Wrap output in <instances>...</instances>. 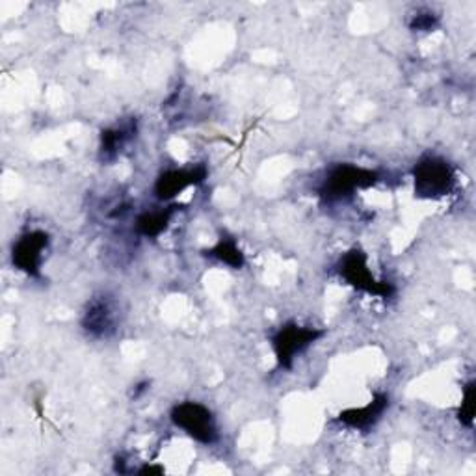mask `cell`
Returning <instances> with one entry per match:
<instances>
[{
    "mask_svg": "<svg viewBox=\"0 0 476 476\" xmlns=\"http://www.w3.org/2000/svg\"><path fill=\"white\" fill-rule=\"evenodd\" d=\"M387 406H389V399L385 395H378V397H374V400H370L363 408H352V410L342 411L339 415V420L349 428L365 430V428L372 426L383 415Z\"/></svg>",
    "mask_w": 476,
    "mask_h": 476,
    "instance_id": "cell-8",
    "label": "cell"
},
{
    "mask_svg": "<svg viewBox=\"0 0 476 476\" xmlns=\"http://www.w3.org/2000/svg\"><path fill=\"white\" fill-rule=\"evenodd\" d=\"M49 246V237L43 231H28L17 238L12 249V263L17 270L25 272L26 276H39V268L43 263V255H46Z\"/></svg>",
    "mask_w": 476,
    "mask_h": 476,
    "instance_id": "cell-6",
    "label": "cell"
},
{
    "mask_svg": "<svg viewBox=\"0 0 476 476\" xmlns=\"http://www.w3.org/2000/svg\"><path fill=\"white\" fill-rule=\"evenodd\" d=\"M171 210L169 208H164V210H153V212H144L140 218H138V231L144 235V237H158L169 224L171 220Z\"/></svg>",
    "mask_w": 476,
    "mask_h": 476,
    "instance_id": "cell-11",
    "label": "cell"
},
{
    "mask_svg": "<svg viewBox=\"0 0 476 476\" xmlns=\"http://www.w3.org/2000/svg\"><path fill=\"white\" fill-rule=\"evenodd\" d=\"M324 331L309 326H299L296 322H289L281 326L274 337H272V346L276 352V360L279 367H290L296 356H299L306 349L320 339Z\"/></svg>",
    "mask_w": 476,
    "mask_h": 476,
    "instance_id": "cell-5",
    "label": "cell"
},
{
    "mask_svg": "<svg viewBox=\"0 0 476 476\" xmlns=\"http://www.w3.org/2000/svg\"><path fill=\"white\" fill-rule=\"evenodd\" d=\"M208 255L216 261H220L222 265H228L231 268H242L244 267V255L240 251V248L237 246L235 240L231 238H224L218 244H216Z\"/></svg>",
    "mask_w": 476,
    "mask_h": 476,
    "instance_id": "cell-12",
    "label": "cell"
},
{
    "mask_svg": "<svg viewBox=\"0 0 476 476\" xmlns=\"http://www.w3.org/2000/svg\"><path fill=\"white\" fill-rule=\"evenodd\" d=\"M436 25V15L431 14H420V15H415L413 23H411V28L413 30H431Z\"/></svg>",
    "mask_w": 476,
    "mask_h": 476,
    "instance_id": "cell-14",
    "label": "cell"
},
{
    "mask_svg": "<svg viewBox=\"0 0 476 476\" xmlns=\"http://www.w3.org/2000/svg\"><path fill=\"white\" fill-rule=\"evenodd\" d=\"M339 274L346 283L356 287L358 290H363V292H369V294H374L380 298H389L395 292L391 283L380 281L374 278V274L369 268L367 255L360 249H352L340 258Z\"/></svg>",
    "mask_w": 476,
    "mask_h": 476,
    "instance_id": "cell-4",
    "label": "cell"
},
{
    "mask_svg": "<svg viewBox=\"0 0 476 476\" xmlns=\"http://www.w3.org/2000/svg\"><path fill=\"white\" fill-rule=\"evenodd\" d=\"M472 415H474V383L471 381L465 387V395H463V402L460 408V419L461 422H465L467 426H472Z\"/></svg>",
    "mask_w": 476,
    "mask_h": 476,
    "instance_id": "cell-13",
    "label": "cell"
},
{
    "mask_svg": "<svg viewBox=\"0 0 476 476\" xmlns=\"http://www.w3.org/2000/svg\"><path fill=\"white\" fill-rule=\"evenodd\" d=\"M82 324L96 337L106 335L114 326V313H112V308H110L108 301L101 299V298L94 299L92 304L88 306V309H86V313H84Z\"/></svg>",
    "mask_w": 476,
    "mask_h": 476,
    "instance_id": "cell-9",
    "label": "cell"
},
{
    "mask_svg": "<svg viewBox=\"0 0 476 476\" xmlns=\"http://www.w3.org/2000/svg\"><path fill=\"white\" fill-rule=\"evenodd\" d=\"M207 179V169L197 166L190 169H167L157 179L155 194L162 201H169L187 190L188 187L199 185Z\"/></svg>",
    "mask_w": 476,
    "mask_h": 476,
    "instance_id": "cell-7",
    "label": "cell"
},
{
    "mask_svg": "<svg viewBox=\"0 0 476 476\" xmlns=\"http://www.w3.org/2000/svg\"><path fill=\"white\" fill-rule=\"evenodd\" d=\"M169 417L173 424L197 443L212 445L218 440V424H216L212 411L199 402H181L171 410Z\"/></svg>",
    "mask_w": 476,
    "mask_h": 476,
    "instance_id": "cell-2",
    "label": "cell"
},
{
    "mask_svg": "<svg viewBox=\"0 0 476 476\" xmlns=\"http://www.w3.org/2000/svg\"><path fill=\"white\" fill-rule=\"evenodd\" d=\"M133 135H135V125L133 123L108 128V131H105L103 137H101V153H103V157L105 158L116 157L121 151V147L128 140H131Z\"/></svg>",
    "mask_w": 476,
    "mask_h": 476,
    "instance_id": "cell-10",
    "label": "cell"
},
{
    "mask_svg": "<svg viewBox=\"0 0 476 476\" xmlns=\"http://www.w3.org/2000/svg\"><path fill=\"white\" fill-rule=\"evenodd\" d=\"M415 194L424 199L447 196L454 187V171L449 162L440 157H424L413 169Z\"/></svg>",
    "mask_w": 476,
    "mask_h": 476,
    "instance_id": "cell-1",
    "label": "cell"
},
{
    "mask_svg": "<svg viewBox=\"0 0 476 476\" xmlns=\"http://www.w3.org/2000/svg\"><path fill=\"white\" fill-rule=\"evenodd\" d=\"M376 181H378L376 171L352 164H339L333 169H329L320 192L329 201H339L344 197H350L358 188H367Z\"/></svg>",
    "mask_w": 476,
    "mask_h": 476,
    "instance_id": "cell-3",
    "label": "cell"
}]
</instances>
